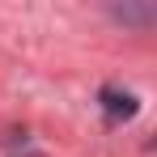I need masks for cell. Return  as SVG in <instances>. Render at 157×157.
<instances>
[{
    "mask_svg": "<svg viewBox=\"0 0 157 157\" xmlns=\"http://www.w3.org/2000/svg\"><path fill=\"white\" fill-rule=\"evenodd\" d=\"M102 110H106L110 123H128V119H136L140 102H136V94H128V89H102Z\"/></svg>",
    "mask_w": 157,
    "mask_h": 157,
    "instance_id": "cell-1",
    "label": "cell"
}]
</instances>
